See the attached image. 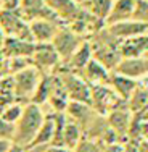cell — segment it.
Listing matches in <instances>:
<instances>
[{
    "instance_id": "1",
    "label": "cell",
    "mask_w": 148,
    "mask_h": 152,
    "mask_svg": "<svg viewBox=\"0 0 148 152\" xmlns=\"http://www.w3.org/2000/svg\"><path fill=\"white\" fill-rule=\"evenodd\" d=\"M44 120H45V115L40 110V105H35L32 102L26 104L19 120L15 123V137H13V142L16 146L27 147L32 142V139L35 137V134H37V131L42 126Z\"/></svg>"
},
{
    "instance_id": "2",
    "label": "cell",
    "mask_w": 148,
    "mask_h": 152,
    "mask_svg": "<svg viewBox=\"0 0 148 152\" xmlns=\"http://www.w3.org/2000/svg\"><path fill=\"white\" fill-rule=\"evenodd\" d=\"M0 28H2L5 37H16L34 42L29 23L21 18L18 10H0Z\"/></svg>"
},
{
    "instance_id": "3",
    "label": "cell",
    "mask_w": 148,
    "mask_h": 152,
    "mask_svg": "<svg viewBox=\"0 0 148 152\" xmlns=\"http://www.w3.org/2000/svg\"><path fill=\"white\" fill-rule=\"evenodd\" d=\"M60 81L63 83L64 89H66L68 99L74 100V102H84L90 105V86L79 73H73L68 70H58Z\"/></svg>"
},
{
    "instance_id": "4",
    "label": "cell",
    "mask_w": 148,
    "mask_h": 152,
    "mask_svg": "<svg viewBox=\"0 0 148 152\" xmlns=\"http://www.w3.org/2000/svg\"><path fill=\"white\" fill-rule=\"evenodd\" d=\"M42 75L44 73H40L35 66H29L26 70L12 76L13 78V94H15L16 102L19 99H24L27 102H31V97L34 94V91L37 89L39 83H40Z\"/></svg>"
},
{
    "instance_id": "5",
    "label": "cell",
    "mask_w": 148,
    "mask_h": 152,
    "mask_svg": "<svg viewBox=\"0 0 148 152\" xmlns=\"http://www.w3.org/2000/svg\"><path fill=\"white\" fill-rule=\"evenodd\" d=\"M84 41L85 39H82L81 36H77L68 26H61L58 29V32H56L55 39L52 41V45L55 47L56 53L60 55L61 63H64V61H68L71 58V55L81 47V44Z\"/></svg>"
},
{
    "instance_id": "6",
    "label": "cell",
    "mask_w": 148,
    "mask_h": 152,
    "mask_svg": "<svg viewBox=\"0 0 148 152\" xmlns=\"http://www.w3.org/2000/svg\"><path fill=\"white\" fill-rule=\"evenodd\" d=\"M60 63L61 58L52 44H35L34 53H32V65L40 73L42 71H45L47 75L55 73V70L60 68Z\"/></svg>"
},
{
    "instance_id": "7",
    "label": "cell",
    "mask_w": 148,
    "mask_h": 152,
    "mask_svg": "<svg viewBox=\"0 0 148 152\" xmlns=\"http://www.w3.org/2000/svg\"><path fill=\"white\" fill-rule=\"evenodd\" d=\"M114 73L132 78L135 81H140L148 75V55L145 57H129V58H122L116 66Z\"/></svg>"
},
{
    "instance_id": "8",
    "label": "cell",
    "mask_w": 148,
    "mask_h": 152,
    "mask_svg": "<svg viewBox=\"0 0 148 152\" xmlns=\"http://www.w3.org/2000/svg\"><path fill=\"white\" fill-rule=\"evenodd\" d=\"M29 28H31L32 41L35 44H52L61 24L50 20H35L29 23Z\"/></svg>"
},
{
    "instance_id": "9",
    "label": "cell",
    "mask_w": 148,
    "mask_h": 152,
    "mask_svg": "<svg viewBox=\"0 0 148 152\" xmlns=\"http://www.w3.org/2000/svg\"><path fill=\"white\" fill-rule=\"evenodd\" d=\"M35 49V42L23 41L16 37H5L3 47L0 52L5 58H32Z\"/></svg>"
},
{
    "instance_id": "10",
    "label": "cell",
    "mask_w": 148,
    "mask_h": 152,
    "mask_svg": "<svg viewBox=\"0 0 148 152\" xmlns=\"http://www.w3.org/2000/svg\"><path fill=\"white\" fill-rule=\"evenodd\" d=\"M105 28H106L116 39H119L121 42L147 34V24L139 23V21H134V20L122 21V23L113 24V26H105Z\"/></svg>"
},
{
    "instance_id": "11",
    "label": "cell",
    "mask_w": 148,
    "mask_h": 152,
    "mask_svg": "<svg viewBox=\"0 0 148 152\" xmlns=\"http://www.w3.org/2000/svg\"><path fill=\"white\" fill-rule=\"evenodd\" d=\"M82 78L89 83V86H110L111 71L106 70L100 61L92 58L82 70Z\"/></svg>"
},
{
    "instance_id": "12",
    "label": "cell",
    "mask_w": 148,
    "mask_h": 152,
    "mask_svg": "<svg viewBox=\"0 0 148 152\" xmlns=\"http://www.w3.org/2000/svg\"><path fill=\"white\" fill-rule=\"evenodd\" d=\"M134 13V0H113L111 10L105 20V26H113V24L122 23V21L132 20Z\"/></svg>"
},
{
    "instance_id": "13",
    "label": "cell",
    "mask_w": 148,
    "mask_h": 152,
    "mask_svg": "<svg viewBox=\"0 0 148 152\" xmlns=\"http://www.w3.org/2000/svg\"><path fill=\"white\" fill-rule=\"evenodd\" d=\"M137 86H139V81L132 78H127V76H122V75H118V73H111V78H110V88L116 92L118 97H121L124 102H127L129 99L132 97V94L135 92Z\"/></svg>"
},
{
    "instance_id": "14",
    "label": "cell",
    "mask_w": 148,
    "mask_h": 152,
    "mask_svg": "<svg viewBox=\"0 0 148 152\" xmlns=\"http://www.w3.org/2000/svg\"><path fill=\"white\" fill-rule=\"evenodd\" d=\"M93 58L92 53V45H90L89 41H84L81 44L77 50L71 55V58L64 63L68 65V71H73V73H79V71L84 70V66L89 63L90 60Z\"/></svg>"
},
{
    "instance_id": "15",
    "label": "cell",
    "mask_w": 148,
    "mask_h": 152,
    "mask_svg": "<svg viewBox=\"0 0 148 152\" xmlns=\"http://www.w3.org/2000/svg\"><path fill=\"white\" fill-rule=\"evenodd\" d=\"M110 128L116 133L118 136H122L129 131L132 125V120H131V110L129 107H124V108H119V110H114L108 115L106 118Z\"/></svg>"
},
{
    "instance_id": "16",
    "label": "cell",
    "mask_w": 148,
    "mask_h": 152,
    "mask_svg": "<svg viewBox=\"0 0 148 152\" xmlns=\"http://www.w3.org/2000/svg\"><path fill=\"white\" fill-rule=\"evenodd\" d=\"M55 136V123H53L50 115H45V120L42 123V126L39 128L37 134L29 144L31 147H48L53 141Z\"/></svg>"
},
{
    "instance_id": "17",
    "label": "cell",
    "mask_w": 148,
    "mask_h": 152,
    "mask_svg": "<svg viewBox=\"0 0 148 152\" xmlns=\"http://www.w3.org/2000/svg\"><path fill=\"white\" fill-rule=\"evenodd\" d=\"M82 141V129L77 123L68 118L64 123L63 133H61V146L68 147V149L74 151L77 147V144Z\"/></svg>"
},
{
    "instance_id": "18",
    "label": "cell",
    "mask_w": 148,
    "mask_h": 152,
    "mask_svg": "<svg viewBox=\"0 0 148 152\" xmlns=\"http://www.w3.org/2000/svg\"><path fill=\"white\" fill-rule=\"evenodd\" d=\"M53 84H55V75H42V79L39 83L37 89L34 91L31 97V102L35 104V105H40L44 102H48L50 96H52L53 91Z\"/></svg>"
},
{
    "instance_id": "19",
    "label": "cell",
    "mask_w": 148,
    "mask_h": 152,
    "mask_svg": "<svg viewBox=\"0 0 148 152\" xmlns=\"http://www.w3.org/2000/svg\"><path fill=\"white\" fill-rule=\"evenodd\" d=\"M111 5H113V0H89L84 8L93 18H97L98 21H102L105 24V20H106L108 13L111 10Z\"/></svg>"
},
{
    "instance_id": "20",
    "label": "cell",
    "mask_w": 148,
    "mask_h": 152,
    "mask_svg": "<svg viewBox=\"0 0 148 152\" xmlns=\"http://www.w3.org/2000/svg\"><path fill=\"white\" fill-rule=\"evenodd\" d=\"M127 107L131 112H139V110H143V108L148 107V88L143 84L137 86L135 92L132 94V97L127 100Z\"/></svg>"
},
{
    "instance_id": "21",
    "label": "cell",
    "mask_w": 148,
    "mask_h": 152,
    "mask_svg": "<svg viewBox=\"0 0 148 152\" xmlns=\"http://www.w3.org/2000/svg\"><path fill=\"white\" fill-rule=\"evenodd\" d=\"M26 104H19V102H13L12 105H8V107H5L2 112H0V118H3L5 121H8V123H15L19 120V117H21V113H23V108Z\"/></svg>"
},
{
    "instance_id": "22",
    "label": "cell",
    "mask_w": 148,
    "mask_h": 152,
    "mask_svg": "<svg viewBox=\"0 0 148 152\" xmlns=\"http://www.w3.org/2000/svg\"><path fill=\"white\" fill-rule=\"evenodd\" d=\"M132 20L148 24V2H145V0H134Z\"/></svg>"
},
{
    "instance_id": "23",
    "label": "cell",
    "mask_w": 148,
    "mask_h": 152,
    "mask_svg": "<svg viewBox=\"0 0 148 152\" xmlns=\"http://www.w3.org/2000/svg\"><path fill=\"white\" fill-rule=\"evenodd\" d=\"M13 137H15V125L0 118V139L13 141Z\"/></svg>"
},
{
    "instance_id": "24",
    "label": "cell",
    "mask_w": 148,
    "mask_h": 152,
    "mask_svg": "<svg viewBox=\"0 0 148 152\" xmlns=\"http://www.w3.org/2000/svg\"><path fill=\"white\" fill-rule=\"evenodd\" d=\"M74 152H100V149H98V144L93 139L85 137V139H82L81 142L77 144V147L74 149Z\"/></svg>"
},
{
    "instance_id": "25",
    "label": "cell",
    "mask_w": 148,
    "mask_h": 152,
    "mask_svg": "<svg viewBox=\"0 0 148 152\" xmlns=\"http://www.w3.org/2000/svg\"><path fill=\"white\" fill-rule=\"evenodd\" d=\"M100 152H124V146H122L121 142H113V144L105 146V149L100 151Z\"/></svg>"
},
{
    "instance_id": "26",
    "label": "cell",
    "mask_w": 148,
    "mask_h": 152,
    "mask_svg": "<svg viewBox=\"0 0 148 152\" xmlns=\"http://www.w3.org/2000/svg\"><path fill=\"white\" fill-rule=\"evenodd\" d=\"M13 141H8V139H0V152H8L10 149L13 147Z\"/></svg>"
},
{
    "instance_id": "27",
    "label": "cell",
    "mask_w": 148,
    "mask_h": 152,
    "mask_svg": "<svg viewBox=\"0 0 148 152\" xmlns=\"http://www.w3.org/2000/svg\"><path fill=\"white\" fill-rule=\"evenodd\" d=\"M45 152H74V151L68 149V147H64V146H48L45 149Z\"/></svg>"
},
{
    "instance_id": "28",
    "label": "cell",
    "mask_w": 148,
    "mask_h": 152,
    "mask_svg": "<svg viewBox=\"0 0 148 152\" xmlns=\"http://www.w3.org/2000/svg\"><path fill=\"white\" fill-rule=\"evenodd\" d=\"M45 149L47 147H31V146H27V147H23L21 152H44Z\"/></svg>"
},
{
    "instance_id": "29",
    "label": "cell",
    "mask_w": 148,
    "mask_h": 152,
    "mask_svg": "<svg viewBox=\"0 0 148 152\" xmlns=\"http://www.w3.org/2000/svg\"><path fill=\"white\" fill-rule=\"evenodd\" d=\"M124 152H140V147L134 146V144H129V146H124Z\"/></svg>"
},
{
    "instance_id": "30",
    "label": "cell",
    "mask_w": 148,
    "mask_h": 152,
    "mask_svg": "<svg viewBox=\"0 0 148 152\" xmlns=\"http://www.w3.org/2000/svg\"><path fill=\"white\" fill-rule=\"evenodd\" d=\"M3 42H5V34H3L2 28H0V50H2V47H3Z\"/></svg>"
},
{
    "instance_id": "31",
    "label": "cell",
    "mask_w": 148,
    "mask_h": 152,
    "mask_svg": "<svg viewBox=\"0 0 148 152\" xmlns=\"http://www.w3.org/2000/svg\"><path fill=\"white\" fill-rule=\"evenodd\" d=\"M5 61H6V58L3 57V53L0 52V70H2V68H5Z\"/></svg>"
},
{
    "instance_id": "32",
    "label": "cell",
    "mask_w": 148,
    "mask_h": 152,
    "mask_svg": "<svg viewBox=\"0 0 148 152\" xmlns=\"http://www.w3.org/2000/svg\"><path fill=\"white\" fill-rule=\"evenodd\" d=\"M21 151H23V147H21V146H16V144H13V147H12V149H10L8 152H21Z\"/></svg>"
},
{
    "instance_id": "33",
    "label": "cell",
    "mask_w": 148,
    "mask_h": 152,
    "mask_svg": "<svg viewBox=\"0 0 148 152\" xmlns=\"http://www.w3.org/2000/svg\"><path fill=\"white\" fill-rule=\"evenodd\" d=\"M73 2H76L77 5H81V7H85V5H87L89 0H73Z\"/></svg>"
},
{
    "instance_id": "34",
    "label": "cell",
    "mask_w": 148,
    "mask_h": 152,
    "mask_svg": "<svg viewBox=\"0 0 148 152\" xmlns=\"http://www.w3.org/2000/svg\"><path fill=\"white\" fill-rule=\"evenodd\" d=\"M145 2H148V0H145Z\"/></svg>"
},
{
    "instance_id": "35",
    "label": "cell",
    "mask_w": 148,
    "mask_h": 152,
    "mask_svg": "<svg viewBox=\"0 0 148 152\" xmlns=\"http://www.w3.org/2000/svg\"><path fill=\"white\" fill-rule=\"evenodd\" d=\"M44 152H45V151H44Z\"/></svg>"
}]
</instances>
